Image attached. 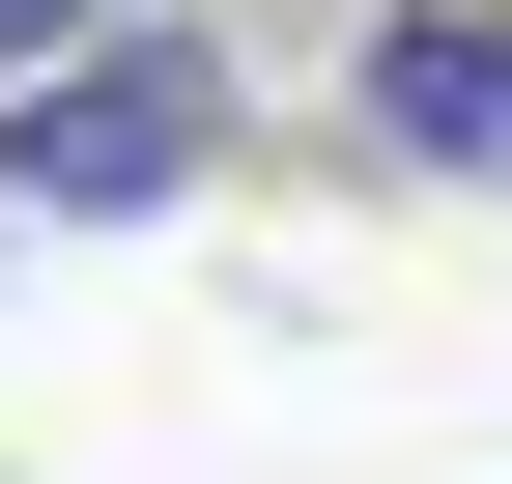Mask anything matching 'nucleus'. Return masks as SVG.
Instances as JSON below:
<instances>
[{"instance_id":"nucleus-1","label":"nucleus","mask_w":512,"mask_h":484,"mask_svg":"<svg viewBox=\"0 0 512 484\" xmlns=\"http://www.w3.org/2000/svg\"><path fill=\"white\" fill-rule=\"evenodd\" d=\"M228 86H256V29H171V0H114V29L57 57L29 114H0V200H29V228H143V200H200Z\"/></svg>"},{"instance_id":"nucleus-2","label":"nucleus","mask_w":512,"mask_h":484,"mask_svg":"<svg viewBox=\"0 0 512 484\" xmlns=\"http://www.w3.org/2000/svg\"><path fill=\"white\" fill-rule=\"evenodd\" d=\"M370 143L512 200V0H370Z\"/></svg>"},{"instance_id":"nucleus-3","label":"nucleus","mask_w":512,"mask_h":484,"mask_svg":"<svg viewBox=\"0 0 512 484\" xmlns=\"http://www.w3.org/2000/svg\"><path fill=\"white\" fill-rule=\"evenodd\" d=\"M86 29H114V0H0V114H29V86H57Z\"/></svg>"}]
</instances>
